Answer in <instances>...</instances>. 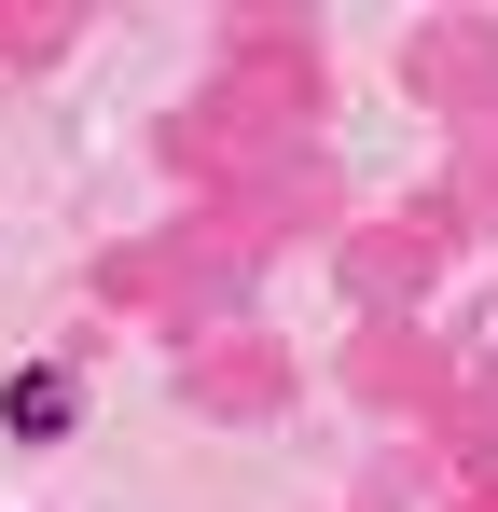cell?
Returning <instances> with one entry per match:
<instances>
[{
	"instance_id": "cell-1",
	"label": "cell",
	"mask_w": 498,
	"mask_h": 512,
	"mask_svg": "<svg viewBox=\"0 0 498 512\" xmlns=\"http://www.w3.org/2000/svg\"><path fill=\"white\" fill-rule=\"evenodd\" d=\"M0 416H28V429H56V416H70V374H14V388H0Z\"/></svg>"
}]
</instances>
